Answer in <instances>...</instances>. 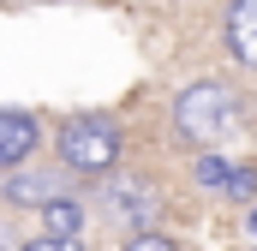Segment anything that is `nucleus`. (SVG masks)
Returning a JSON list of instances; mask_svg holds the SVG:
<instances>
[{"instance_id":"f257e3e1","label":"nucleus","mask_w":257,"mask_h":251,"mask_svg":"<svg viewBox=\"0 0 257 251\" xmlns=\"http://www.w3.org/2000/svg\"><path fill=\"white\" fill-rule=\"evenodd\" d=\"M60 156L72 174H108L120 162V126L108 114H72L60 126Z\"/></svg>"},{"instance_id":"9d476101","label":"nucleus","mask_w":257,"mask_h":251,"mask_svg":"<svg viewBox=\"0 0 257 251\" xmlns=\"http://www.w3.org/2000/svg\"><path fill=\"white\" fill-rule=\"evenodd\" d=\"M126 251H174V239H162V233H138Z\"/></svg>"},{"instance_id":"0eeeda50","label":"nucleus","mask_w":257,"mask_h":251,"mask_svg":"<svg viewBox=\"0 0 257 251\" xmlns=\"http://www.w3.org/2000/svg\"><path fill=\"white\" fill-rule=\"evenodd\" d=\"M6 197H12V203H36V197H54V186H48V180H12Z\"/></svg>"},{"instance_id":"423d86ee","label":"nucleus","mask_w":257,"mask_h":251,"mask_svg":"<svg viewBox=\"0 0 257 251\" xmlns=\"http://www.w3.org/2000/svg\"><path fill=\"white\" fill-rule=\"evenodd\" d=\"M114 215H126V221H150L156 203H150V191H144V186H114Z\"/></svg>"},{"instance_id":"f8f14e48","label":"nucleus","mask_w":257,"mask_h":251,"mask_svg":"<svg viewBox=\"0 0 257 251\" xmlns=\"http://www.w3.org/2000/svg\"><path fill=\"white\" fill-rule=\"evenodd\" d=\"M251 233H257V209H251Z\"/></svg>"},{"instance_id":"f03ea898","label":"nucleus","mask_w":257,"mask_h":251,"mask_svg":"<svg viewBox=\"0 0 257 251\" xmlns=\"http://www.w3.org/2000/svg\"><path fill=\"white\" fill-rule=\"evenodd\" d=\"M233 96L221 90V84H192V90H180V102H174V126H180V138L186 144H215V138H227L233 132Z\"/></svg>"},{"instance_id":"6e6552de","label":"nucleus","mask_w":257,"mask_h":251,"mask_svg":"<svg viewBox=\"0 0 257 251\" xmlns=\"http://www.w3.org/2000/svg\"><path fill=\"white\" fill-rule=\"evenodd\" d=\"M221 186L233 191V197H251V191H257V174H251V168H227V180H221Z\"/></svg>"},{"instance_id":"7ed1b4c3","label":"nucleus","mask_w":257,"mask_h":251,"mask_svg":"<svg viewBox=\"0 0 257 251\" xmlns=\"http://www.w3.org/2000/svg\"><path fill=\"white\" fill-rule=\"evenodd\" d=\"M36 150V120L18 108H0V168H18Z\"/></svg>"},{"instance_id":"39448f33","label":"nucleus","mask_w":257,"mask_h":251,"mask_svg":"<svg viewBox=\"0 0 257 251\" xmlns=\"http://www.w3.org/2000/svg\"><path fill=\"white\" fill-rule=\"evenodd\" d=\"M78 227H84V209L72 197H48L42 203V233L48 239H78Z\"/></svg>"},{"instance_id":"1a4fd4ad","label":"nucleus","mask_w":257,"mask_h":251,"mask_svg":"<svg viewBox=\"0 0 257 251\" xmlns=\"http://www.w3.org/2000/svg\"><path fill=\"white\" fill-rule=\"evenodd\" d=\"M197 180H203V186H221V180H227V162H221V156H203V162H197Z\"/></svg>"},{"instance_id":"20e7f679","label":"nucleus","mask_w":257,"mask_h":251,"mask_svg":"<svg viewBox=\"0 0 257 251\" xmlns=\"http://www.w3.org/2000/svg\"><path fill=\"white\" fill-rule=\"evenodd\" d=\"M227 48H233V60L257 66V0H233L227 6Z\"/></svg>"},{"instance_id":"9b49d317","label":"nucleus","mask_w":257,"mask_h":251,"mask_svg":"<svg viewBox=\"0 0 257 251\" xmlns=\"http://www.w3.org/2000/svg\"><path fill=\"white\" fill-rule=\"evenodd\" d=\"M24 251H78V239H48V233H42L36 245H24Z\"/></svg>"}]
</instances>
